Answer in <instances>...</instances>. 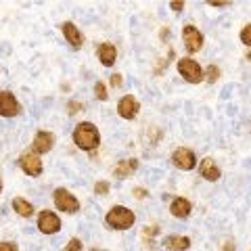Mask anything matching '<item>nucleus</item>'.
Here are the masks:
<instances>
[{"instance_id":"obj_1","label":"nucleus","mask_w":251,"mask_h":251,"mask_svg":"<svg viewBox=\"0 0 251 251\" xmlns=\"http://www.w3.org/2000/svg\"><path fill=\"white\" fill-rule=\"evenodd\" d=\"M74 143L84 149V151H92L99 147V130L97 126H92L90 122L77 124V128L74 130Z\"/></svg>"},{"instance_id":"obj_2","label":"nucleus","mask_w":251,"mask_h":251,"mask_svg":"<svg viewBox=\"0 0 251 251\" xmlns=\"http://www.w3.org/2000/svg\"><path fill=\"white\" fill-rule=\"evenodd\" d=\"M134 220L136 218H134V214H132L130 209H126L122 205H115L107 214L105 222H107V226H111V228H115V230H126V228H130V226L134 224Z\"/></svg>"},{"instance_id":"obj_3","label":"nucleus","mask_w":251,"mask_h":251,"mask_svg":"<svg viewBox=\"0 0 251 251\" xmlns=\"http://www.w3.org/2000/svg\"><path fill=\"white\" fill-rule=\"evenodd\" d=\"M178 72H180V75H182L186 82L197 84V82L203 80V72H201L199 63H195L193 59H180L178 61Z\"/></svg>"},{"instance_id":"obj_4","label":"nucleus","mask_w":251,"mask_h":251,"mask_svg":"<svg viewBox=\"0 0 251 251\" xmlns=\"http://www.w3.org/2000/svg\"><path fill=\"white\" fill-rule=\"evenodd\" d=\"M54 205L63 211H67V214H74V211L80 209L77 199L69 191H65V188H57V191H54Z\"/></svg>"},{"instance_id":"obj_5","label":"nucleus","mask_w":251,"mask_h":251,"mask_svg":"<svg viewBox=\"0 0 251 251\" xmlns=\"http://www.w3.org/2000/svg\"><path fill=\"white\" fill-rule=\"evenodd\" d=\"M19 166L29 176L42 174V159H38V155H34V153H23L19 157Z\"/></svg>"},{"instance_id":"obj_6","label":"nucleus","mask_w":251,"mask_h":251,"mask_svg":"<svg viewBox=\"0 0 251 251\" xmlns=\"http://www.w3.org/2000/svg\"><path fill=\"white\" fill-rule=\"evenodd\" d=\"M182 40H184L186 50L197 52V50L201 49V44H203V36H201V31H199L197 27L186 25V27L182 29Z\"/></svg>"},{"instance_id":"obj_7","label":"nucleus","mask_w":251,"mask_h":251,"mask_svg":"<svg viewBox=\"0 0 251 251\" xmlns=\"http://www.w3.org/2000/svg\"><path fill=\"white\" fill-rule=\"evenodd\" d=\"M138 100L132 97V94H126V97L120 99V103H117V113H120L124 120H132V117H136L138 113Z\"/></svg>"},{"instance_id":"obj_8","label":"nucleus","mask_w":251,"mask_h":251,"mask_svg":"<svg viewBox=\"0 0 251 251\" xmlns=\"http://www.w3.org/2000/svg\"><path fill=\"white\" fill-rule=\"evenodd\" d=\"M172 161H174V166L180 170H193L197 159H195V153L191 149H176L174 155H172Z\"/></svg>"},{"instance_id":"obj_9","label":"nucleus","mask_w":251,"mask_h":251,"mask_svg":"<svg viewBox=\"0 0 251 251\" xmlns=\"http://www.w3.org/2000/svg\"><path fill=\"white\" fill-rule=\"evenodd\" d=\"M38 228H40L44 234H52L61 228V222L52 211H42V214L38 216Z\"/></svg>"},{"instance_id":"obj_10","label":"nucleus","mask_w":251,"mask_h":251,"mask_svg":"<svg viewBox=\"0 0 251 251\" xmlns=\"http://www.w3.org/2000/svg\"><path fill=\"white\" fill-rule=\"evenodd\" d=\"M19 109L21 107L17 103V99H15L11 92H0V115L13 117V115L19 113Z\"/></svg>"},{"instance_id":"obj_11","label":"nucleus","mask_w":251,"mask_h":251,"mask_svg":"<svg viewBox=\"0 0 251 251\" xmlns=\"http://www.w3.org/2000/svg\"><path fill=\"white\" fill-rule=\"evenodd\" d=\"M52 143H54V136L50 132H38L36 138H34V151L36 153H49L52 149Z\"/></svg>"},{"instance_id":"obj_12","label":"nucleus","mask_w":251,"mask_h":251,"mask_svg":"<svg viewBox=\"0 0 251 251\" xmlns=\"http://www.w3.org/2000/svg\"><path fill=\"white\" fill-rule=\"evenodd\" d=\"M63 34H65L67 42L72 44L74 49H80V46H82V34L77 31V27L74 25L72 21H65V23H63Z\"/></svg>"},{"instance_id":"obj_13","label":"nucleus","mask_w":251,"mask_h":251,"mask_svg":"<svg viewBox=\"0 0 251 251\" xmlns=\"http://www.w3.org/2000/svg\"><path fill=\"white\" fill-rule=\"evenodd\" d=\"M115 46L113 44H100L99 46V59H100V63H103V65H113L115 63Z\"/></svg>"},{"instance_id":"obj_14","label":"nucleus","mask_w":251,"mask_h":251,"mask_svg":"<svg viewBox=\"0 0 251 251\" xmlns=\"http://www.w3.org/2000/svg\"><path fill=\"white\" fill-rule=\"evenodd\" d=\"M136 166H138V161L136 159H128V161H120L115 166V170H113V174L117 176V178H128L132 172L136 170Z\"/></svg>"},{"instance_id":"obj_15","label":"nucleus","mask_w":251,"mask_h":251,"mask_svg":"<svg viewBox=\"0 0 251 251\" xmlns=\"http://www.w3.org/2000/svg\"><path fill=\"white\" fill-rule=\"evenodd\" d=\"M172 214H174L176 218H186L188 214H191V203H188L186 199H182V197H178V199H174L172 201Z\"/></svg>"},{"instance_id":"obj_16","label":"nucleus","mask_w":251,"mask_h":251,"mask_svg":"<svg viewBox=\"0 0 251 251\" xmlns=\"http://www.w3.org/2000/svg\"><path fill=\"white\" fill-rule=\"evenodd\" d=\"M166 247L170 251H184L191 247V239L188 237H168L166 239Z\"/></svg>"},{"instance_id":"obj_17","label":"nucleus","mask_w":251,"mask_h":251,"mask_svg":"<svg viewBox=\"0 0 251 251\" xmlns=\"http://www.w3.org/2000/svg\"><path fill=\"white\" fill-rule=\"evenodd\" d=\"M201 176L205 180H218L220 178V170L216 168V163L211 159H203V163H201Z\"/></svg>"},{"instance_id":"obj_18","label":"nucleus","mask_w":251,"mask_h":251,"mask_svg":"<svg viewBox=\"0 0 251 251\" xmlns=\"http://www.w3.org/2000/svg\"><path fill=\"white\" fill-rule=\"evenodd\" d=\"M13 209L17 211L19 216H25V218L34 214V207H31V203L25 201V199H21V197H17V199L13 201Z\"/></svg>"},{"instance_id":"obj_19","label":"nucleus","mask_w":251,"mask_h":251,"mask_svg":"<svg viewBox=\"0 0 251 251\" xmlns=\"http://www.w3.org/2000/svg\"><path fill=\"white\" fill-rule=\"evenodd\" d=\"M94 92H97V99L107 100V88H105L103 82H97V86H94Z\"/></svg>"},{"instance_id":"obj_20","label":"nucleus","mask_w":251,"mask_h":251,"mask_svg":"<svg viewBox=\"0 0 251 251\" xmlns=\"http://www.w3.org/2000/svg\"><path fill=\"white\" fill-rule=\"evenodd\" d=\"M241 40H243V44H249V46H251V23L243 27V31H241Z\"/></svg>"},{"instance_id":"obj_21","label":"nucleus","mask_w":251,"mask_h":251,"mask_svg":"<svg viewBox=\"0 0 251 251\" xmlns=\"http://www.w3.org/2000/svg\"><path fill=\"white\" fill-rule=\"evenodd\" d=\"M218 75H220V69H218L216 65L207 67V80H209V82H216V80H218Z\"/></svg>"},{"instance_id":"obj_22","label":"nucleus","mask_w":251,"mask_h":251,"mask_svg":"<svg viewBox=\"0 0 251 251\" xmlns=\"http://www.w3.org/2000/svg\"><path fill=\"white\" fill-rule=\"evenodd\" d=\"M65 251H82V243L77 241V239H72L67 243V247H65Z\"/></svg>"},{"instance_id":"obj_23","label":"nucleus","mask_w":251,"mask_h":251,"mask_svg":"<svg viewBox=\"0 0 251 251\" xmlns=\"http://www.w3.org/2000/svg\"><path fill=\"white\" fill-rule=\"evenodd\" d=\"M107 191H109V184H107V182H97V184H94V193L105 195Z\"/></svg>"},{"instance_id":"obj_24","label":"nucleus","mask_w":251,"mask_h":251,"mask_svg":"<svg viewBox=\"0 0 251 251\" xmlns=\"http://www.w3.org/2000/svg\"><path fill=\"white\" fill-rule=\"evenodd\" d=\"M67 107H69V109H67L69 113H77V111L82 109V103H77V100H69V105H67Z\"/></svg>"},{"instance_id":"obj_25","label":"nucleus","mask_w":251,"mask_h":251,"mask_svg":"<svg viewBox=\"0 0 251 251\" xmlns=\"http://www.w3.org/2000/svg\"><path fill=\"white\" fill-rule=\"evenodd\" d=\"M0 251H17V245H13V243H0Z\"/></svg>"},{"instance_id":"obj_26","label":"nucleus","mask_w":251,"mask_h":251,"mask_svg":"<svg viewBox=\"0 0 251 251\" xmlns=\"http://www.w3.org/2000/svg\"><path fill=\"white\" fill-rule=\"evenodd\" d=\"M111 86H115V88H120V86H122V75L120 74H115L111 77Z\"/></svg>"},{"instance_id":"obj_27","label":"nucleus","mask_w":251,"mask_h":251,"mask_svg":"<svg viewBox=\"0 0 251 251\" xmlns=\"http://www.w3.org/2000/svg\"><path fill=\"white\" fill-rule=\"evenodd\" d=\"M134 197H136V199L147 197V191H145V188H134Z\"/></svg>"},{"instance_id":"obj_28","label":"nucleus","mask_w":251,"mask_h":251,"mask_svg":"<svg viewBox=\"0 0 251 251\" xmlns=\"http://www.w3.org/2000/svg\"><path fill=\"white\" fill-rule=\"evenodd\" d=\"M170 6H172V9H174V11H180V9H182V6H184V4H182V2H172Z\"/></svg>"},{"instance_id":"obj_29","label":"nucleus","mask_w":251,"mask_h":251,"mask_svg":"<svg viewBox=\"0 0 251 251\" xmlns=\"http://www.w3.org/2000/svg\"><path fill=\"white\" fill-rule=\"evenodd\" d=\"M222 251H234V247H232V243H228V245H224V247H222Z\"/></svg>"},{"instance_id":"obj_30","label":"nucleus","mask_w":251,"mask_h":251,"mask_svg":"<svg viewBox=\"0 0 251 251\" xmlns=\"http://www.w3.org/2000/svg\"><path fill=\"white\" fill-rule=\"evenodd\" d=\"M0 193H2V182H0Z\"/></svg>"},{"instance_id":"obj_31","label":"nucleus","mask_w":251,"mask_h":251,"mask_svg":"<svg viewBox=\"0 0 251 251\" xmlns=\"http://www.w3.org/2000/svg\"><path fill=\"white\" fill-rule=\"evenodd\" d=\"M247 59H249V61H251V52H249V57H247Z\"/></svg>"}]
</instances>
